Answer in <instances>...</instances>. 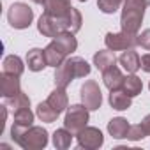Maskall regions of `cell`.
<instances>
[{
    "label": "cell",
    "instance_id": "cell-1",
    "mask_svg": "<svg viewBox=\"0 0 150 150\" xmlns=\"http://www.w3.org/2000/svg\"><path fill=\"white\" fill-rule=\"evenodd\" d=\"M37 28L42 35L46 37H55L62 32H72L76 34L80 28H81V14L78 9H71L67 16L64 18H55V16H50V14H42L39 18V23H37Z\"/></svg>",
    "mask_w": 150,
    "mask_h": 150
},
{
    "label": "cell",
    "instance_id": "cell-2",
    "mask_svg": "<svg viewBox=\"0 0 150 150\" xmlns=\"http://www.w3.org/2000/svg\"><path fill=\"white\" fill-rule=\"evenodd\" d=\"M11 134H13V139L27 150H39L48 145V132L42 127H34V125L21 127L14 124L11 129Z\"/></svg>",
    "mask_w": 150,
    "mask_h": 150
},
{
    "label": "cell",
    "instance_id": "cell-3",
    "mask_svg": "<svg viewBox=\"0 0 150 150\" xmlns=\"http://www.w3.org/2000/svg\"><path fill=\"white\" fill-rule=\"evenodd\" d=\"M143 16H145V6H141L136 0H125L122 9V18H120L122 30L129 34H136L141 27Z\"/></svg>",
    "mask_w": 150,
    "mask_h": 150
},
{
    "label": "cell",
    "instance_id": "cell-4",
    "mask_svg": "<svg viewBox=\"0 0 150 150\" xmlns=\"http://www.w3.org/2000/svg\"><path fill=\"white\" fill-rule=\"evenodd\" d=\"M87 122H88V108L85 104L83 106L81 104H74V106L67 108L64 125L72 134H78L81 129H85L87 127Z\"/></svg>",
    "mask_w": 150,
    "mask_h": 150
},
{
    "label": "cell",
    "instance_id": "cell-5",
    "mask_svg": "<svg viewBox=\"0 0 150 150\" xmlns=\"http://www.w3.org/2000/svg\"><path fill=\"white\" fill-rule=\"evenodd\" d=\"M7 20L13 28H27V27H30V23L34 20V11L23 2H16L9 7Z\"/></svg>",
    "mask_w": 150,
    "mask_h": 150
},
{
    "label": "cell",
    "instance_id": "cell-6",
    "mask_svg": "<svg viewBox=\"0 0 150 150\" xmlns=\"http://www.w3.org/2000/svg\"><path fill=\"white\" fill-rule=\"evenodd\" d=\"M106 46L111 50V51H118V50H131L132 46L138 44V35L136 34H129V32H120V34H106V39H104Z\"/></svg>",
    "mask_w": 150,
    "mask_h": 150
},
{
    "label": "cell",
    "instance_id": "cell-7",
    "mask_svg": "<svg viewBox=\"0 0 150 150\" xmlns=\"http://www.w3.org/2000/svg\"><path fill=\"white\" fill-rule=\"evenodd\" d=\"M81 101L88 110H99L101 108L103 94H101V88L96 81H92V80L85 81V85L81 87Z\"/></svg>",
    "mask_w": 150,
    "mask_h": 150
},
{
    "label": "cell",
    "instance_id": "cell-8",
    "mask_svg": "<svg viewBox=\"0 0 150 150\" xmlns=\"http://www.w3.org/2000/svg\"><path fill=\"white\" fill-rule=\"evenodd\" d=\"M76 136H78L80 146H85V148H99L103 145V141H104L101 131L96 129V127H85Z\"/></svg>",
    "mask_w": 150,
    "mask_h": 150
},
{
    "label": "cell",
    "instance_id": "cell-9",
    "mask_svg": "<svg viewBox=\"0 0 150 150\" xmlns=\"http://www.w3.org/2000/svg\"><path fill=\"white\" fill-rule=\"evenodd\" d=\"M20 92H21V88H20V76L4 72L2 76H0V94H2V97L4 99L14 97Z\"/></svg>",
    "mask_w": 150,
    "mask_h": 150
},
{
    "label": "cell",
    "instance_id": "cell-10",
    "mask_svg": "<svg viewBox=\"0 0 150 150\" xmlns=\"http://www.w3.org/2000/svg\"><path fill=\"white\" fill-rule=\"evenodd\" d=\"M42 7H44V13L46 14L55 16V18H64L72 9L71 0H44Z\"/></svg>",
    "mask_w": 150,
    "mask_h": 150
},
{
    "label": "cell",
    "instance_id": "cell-11",
    "mask_svg": "<svg viewBox=\"0 0 150 150\" xmlns=\"http://www.w3.org/2000/svg\"><path fill=\"white\" fill-rule=\"evenodd\" d=\"M44 55H46V62H48V65H51V67H58L64 60H65V57H67V51L58 44V42H50L46 48H44Z\"/></svg>",
    "mask_w": 150,
    "mask_h": 150
},
{
    "label": "cell",
    "instance_id": "cell-12",
    "mask_svg": "<svg viewBox=\"0 0 150 150\" xmlns=\"http://www.w3.org/2000/svg\"><path fill=\"white\" fill-rule=\"evenodd\" d=\"M74 78H76V74H74V71H72V67H71V64H69V60L65 58L58 67H57V71H55V83H57V87H62V88H65Z\"/></svg>",
    "mask_w": 150,
    "mask_h": 150
},
{
    "label": "cell",
    "instance_id": "cell-13",
    "mask_svg": "<svg viewBox=\"0 0 150 150\" xmlns=\"http://www.w3.org/2000/svg\"><path fill=\"white\" fill-rule=\"evenodd\" d=\"M103 80H104V85L110 88V90H117V88H120L122 85H124V74L120 72V69L118 67H110V69H106L104 72H103Z\"/></svg>",
    "mask_w": 150,
    "mask_h": 150
},
{
    "label": "cell",
    "instance_id": "cell-14",
    "mask_svg": "<svg viewBox=\"0 0 150 150\" xmlns=\"http://www.w3.org/2000/svg\"><path fill=\"white\" fill-rule=\"evenodd\" d=\"M27 65L30 71L37 72V71H42L48 62H46V55H44V50H39V48H34L27 53Z\"/></svg>",
    "mask_w": 150,
    "mask_h": 150
},
{
    "label": "cell",
    "instance_id": "cell-15",
    "mask_svg": "<svg viewBox=\"0 0 150 150\" xmlns=\"http://www.w3.org/2000/svg\"><path fill=\"white\" fill-rule=\"evenodd\" d=\"M118 62H120V65H122L127 72H131V74H134V72L141 67V58H139L138 53L132 51V50H125V51L120 55Z\"/></svg>",
    "mask_w": 150,
    "mask_h": 150
},
{
    "label": "cell",
    "instance_id": "cell-16",
    "mask_svg": "<svg viewBox=\"0 0 150 150\" xmlns=\"http://www.w3.org/2000/svg\"><path fill=\"white\" fill-rule=\"evenodd\" d=\"M46 101H48V104L60 115V113L67 108V94H65V88L57 87V88L50 94V97H48Z\"/></svg>",
    "mask_w": 150,
    "mask_h": 150
},
{
    "label": "cell",
    "instance_id": "cell-17",
    "mask_svg": "<svg viewBox=\"0 0 150 150\" xmlns=\"http://www.w3.org/2000/svg\"><path fill=\"white\" fill-rule=\"evenodd\" d=\"M110 104H111L115 110H118V111L127 110V108L131 106V96H129L125 90H120V88L111 90V94H110Z\"/></svg>",
    "mask_w": 150,
    "mask_h": 150
},
{
    "label": "cell",
    "instance_id": "cell-18",
    "mask_svg": "<svg viewBox=\"0 0 150 150\" xmlns=\"http://www.w3.org/2000/svg\"><path fill=\"white\" fill-rule=\"evenodd\" d=\"M115 62H117V58H115V55H113L110 50H103V51H99V53L94 55V65H96L99 71H103V72H104L106 69L113 67Z\"/></svg>",
    "mask_w": 150,
    "mask_h": 150
},
{
    "label": "cell",
    "instance_id": "cell-19",
    "mask_svg": "<svg viewBox=\"0 0 150 150\" xmlns=\"http://www.w3.org/2000/svg\"><path fill=\"white\" fill-rule=\"evenodd\" d=\"M129 127H131V125L127 124V120L122 118V117H118V118H113V120L108 124V132H110L113 138L120 139V138H127Z\"/></svg>",
    "mask_w": 150,
    "mask_h": 150
},
{
    "label": "cell",
    "instance_id": "cell-20",
    "mask_svg": "<svg viewBox=\"0 0 150 150\" xmlns=\"http://www.w3.org/2000/svg\"><path fill=\"white\" fill-rule=\"evenodd\" d=\"M2 65H4V72H7V74H14V76H21L23 71H25V65H23L21 58L16 57V55H9V57H6Z\"/></svg>",
    "mask_w": 150,
    "mask_h": 150
},
{
    "label": "cell",
    "instance_id": "cell-21",
    "mask_svg": "<svg viewBox=\"0 0 150 150\" xmlns=\"http://www.w3.org/2000/svg\"><path fill=\"white\" fill-rule=\"evenodd\" d=\"M53 41L58 42V44L67 51V55L72 53V51H76V48H78V41H76V37H74L72 32H62V34L55 35Z\"/></svg>",
    "mask_w": 150,
    "mask_h": 150
},
{
    "label": "cell",
    "instance_id": "cell-22",
    "mask_svg": "<svg viewBox=\"0 0 150 150\" xmlns=\"http://www.w3.org/2000/svg\"><path fill=\"white\" fill-rule=\"evenodd\" d=\"M72 136H74V134H72L69 129H57L55 134H53V145H55L57 148H60V150H65V148L71 146Z\"/></svg>",
    "mask_w": 150,
    "mask_h": 150
},
{
    "label": "cell",
    "instance_id": "cell-23",
    "mask_svg": "<svg viewBox=\"0 0 150 150\" xmlns=\"http://www.w3.org/2000/svg\"><path fill=\"white\" fill-rule=\"evenodd\" d=\"M4 104H6L7 108H13V111H18V110H21V108H30V99H28V96H27L25 92H20V94L14 96V97H7V99L4 101Z\"/></svg>",
    "mask_w": 150,
    "mask_h": 150
},
{
    "label": "cell",
    "instance_id": "cell-24",
    "mask_svg": "<svg viewBox=\"0 0 150 150\" xmlns=\"http://www.w3.org/2000/svg\"><path fill=\"white\" fill-rule=\"evenodd\" d=\"M122 88L131 96V97H134V96H138V94H141V90H143V83H141V80L138 78V76H134V74H131V76H127L125 80H124V85H122Z\"/></svg>",
    "mask_w": 150,
    "mask_h": 150
},
{
    "label": "cell",
    "instance_id": "cell-25",
    "mask_svg": "<svg viewBox=\"0 0 150 150\" xmlns=\"http://www.w3.org/2000/svg\"><path fill=\"white\" fill-rule=\"evenodd\" d=\"M34 122V113L30 111V108H21L18 111H14V124L21 125V127H30Z\"/></svg>",
    "mask_w": 150,
    "mask_h": 150
},
{
    "label": "cell",
    "instance_id": "cell-26",
    "mask_svg": "<svg viewBox=\"0 0 150 150\" xmlns=\"http://www.w3.org/2000/svg\"><path fill=\"white\" fill-rule=\"evenodd\" d=\"M37 117L42 120V122H53V120H57V117H58V113L48 104V101L46 103H41L39 106H37Z\"/></svg>",
    "mask_w": 150,
    "mask_h": 150
},
{
    "label": "cell",
    "instance_id": "cell-27",
    "mask_svg": "<svg viewBox=\"0 0 150 150\" xmlns=\"http://www.w3.org/2000/svg\"><path fill=\"white\" fill-rule=\"evenodd\" d=\"M122 4H124V0H97L99 9L103 13H106V14H113Z\"/></svg>",
    "mask_w": 150,
    "mask_h": 150
},
{
    "label": "cell",
    "instance_id": "cell-28",
    "mask_svg": "<svg viewBox=\"0 0 150 150\" xmlns=\"http://www.w3.org/2000/svg\"><path fill=\"white\" fill-rule=\"evenodd\" d=\"M145 136H146V132H145V129L141 127V124H138V125H131L129 131H127V139H132V141L141 139V138H145Z\"/></svg>",
    "mask_w": 150,
    "mask_h": 150
},
{
    "label": "cell",
    "instance_id": "cell-29",
    "mask_svg": "<svg viewBox=\"0 0 150 150\" xmlns=\"http://www.w3.org/2000/svg\"><path fill=\"white\" fill-rule=\"evenodd\" d=\"M138 46H141V48H145V50L150 51V28L143 30V32L138 35Z\"/></svg>",
    "mask_w": 150,
    "mask_h": 150
},
{
    "label": "cell",
    "instance_id": "cell-30",
    "mask_svg": "<svg viewBox=\"0 0 150 150\" xmlns=\"http://www.w3.org/2000/svg\"><path fill=\"white\" fill-rule=\"evenodd\" d=\"M141 69L145 72H150V53H146V55L141 57Z\"/></svg>",
    "mask_w": 150,
    "mask_h": 150
},
{
    "label": "cell",
    "instance_id": "cell-31",
    "mask_svg": "<svg viewBox=\"0 0 150 150\" xmlns=\"http://www.w3.org/2000/svg\"><path fill=\"white\" fill-rule=\"evenodd\" d=\"M141 127L145 129L146 136H150V115H146V117L143 118V122H141Z\"/></svg>",
    "mask_w": 150,
    "mask_h": 150
},
{
    "label": "cell",
    "instance_id": "cell-32",
    "mask_svg": "<svg viewBox=\"0 0 150 150\" xmlns=\"http://www.w3.org/2000/svg\"><path fill=\"white\" fill-rule=\"evenodd\" d=\"M136 2H139V4H141V6H145V7H146V6H150V0H136Z\"/></svg>",
    "mask_w": 150,
    "mask_h": 150
},
{
    "label": "cell",
    "instance_id": "cell-33",
    "mask_svg": "<svg viewBox=\"0 0 150 150\" xmlns=\"http://www.w3.org/2000/svg\"><path fill=\"white\" fill-rule=\"evenodd\" d=\"M32 2H35V4H42L44 0H32Z\"/></svg>",
    "mask_w": 150,
    "mask_h": 150
},
{
    "label": "cell",
    "instance_id": "cell-34",
    "mask_svg": "<svg viewBox=\"0 0 150 150\" xmlns=\"http://www.w3.org/2000/svg\"><path fill=\"white\" fill-rule=\"evenodd\" d=\"M80 2H87V0H80Z\"/></svg>",
    "mask_w": 150,
    "mask_h": 150
},
{
    "label": "cell",
    "instance_id": "cell-35",
    "mask_svg": "<svg viewBox=\"0 0 150 150\" xmlns=\"http://www.w3.org/2000/svg\"><path fill=\"white\" fill-rule=\"evenodd\" d=\"M148 88H150V85H148Z\"/></svg>",
    "mask_w": 150,
    "mask_h": 150
}]
</instances>
